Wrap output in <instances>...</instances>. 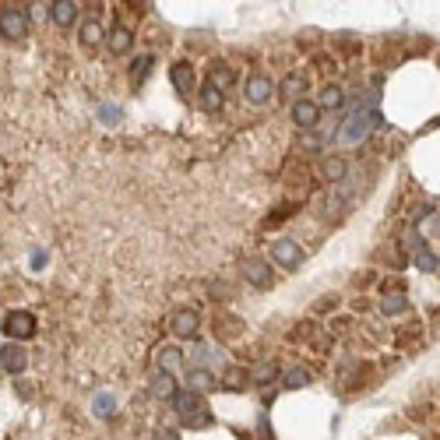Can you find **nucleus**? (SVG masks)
Returning <instances> with one entry per match:
<instances>
[{
	"mask_svg": "<svg viewBox=\"0 0 440 440\" xmlns=\"http://www.w3.org/2000/svg\"><path fill=\"white\" fill-rule=\"evenodd\" d=\"M342 109H346V120L335 131L339 145H359V141H366L380 127V113L377 109H366V106H356V102H346Z\"/></svg>",
	"mask_w": 440,
	"mask_h": 440,
	"instance_id": "nucleus-1",
	"label": "nucleus"
},
{
	"mask_svg": "<svg viewBox=\"0 0 440 440\" xmlns=\"http://www.w3.org/2000/svg\"><path fill=\"white\" fill-rule=\"evenodd\" d=\"M28 25H32V18H28L25 7H18V4H0V35H7V39H25V35H28Z\"/></svg>",
	"mask_w": 440,
	"mask_h": 440,
	"instance_id": "nucleus-2",
	"label": "nucleus"
},
{
	"mask_svg": "<svg viewBox=\"0 0 440 440\" xmlns=\"http://www.w3.org/2000/svg\"><path fill=\"white\" fill-rule=\"evenodd\" d=\"M35 324L39 321L32 310H11L4 317V335H7V342H28L35 335Z\"/></svg>",
	"mask_w": 440,
	"mask_h": 440,
	"instance_id": "nucleus-3",
	"label": "nucleus"
},
{
	"mask_svg": "<svg viewBox=\"0 0 440 440\" xmlns=\"http://www.w3.org/2000/svg\"><path fill=\"white\" fill-rule=\"evenodd\" d=\"M190 363L197 366V370H208V373H222L226 366H229V359H226V349H219V346H194V352H190Z\"/></svg>",
	"mask_w": 440,
	"mask_h": 440,
	"instance_id": "nucleus-4",
	"label": "nucleus"
},
{
	"mask_svg": "<svg viewBox=\"0 0 440 440\" xmlns=\"http://www.w3.org/2000/svg\"><path fill=\"white\" fill-rule=\"evenodd\" d=\"M240 271H243L247 285H254V289H271L275 285V271H271V264L264 258H247L240 264Z\"/></svg>",
	"mask_w": 440,
	"mask_h": 440,
	"instance_id": "nucleus-5",
	"label": "nucleus"
},
{
	"mask_svg": "<svg viewBox=\"0 0 440 440\" xmlns=\"http://www.w3.org/2000/svg\"><path fill=\"white\" fill-rule=\"evenodd\" d=\"M271 261L282 264L285 271H296V268L303 264V247H299L296 240H275V247H271Z\"/></svg>",
	"mask_w": 440,
	"mask_h": 440,
	"instance_id": "nucleus-6",
	"label": "nucleus"
},
{
	"mask_svg": "<svg viewBox=\"0 0 440 440\" xmlns=\"http://www.w3.org/2000/svg\"><path fill=\"white\" fill-rule=\"evenodd\" d=\"M0 370L11 373V377L25 373V370H28V349H25V346H14V342L0 346Z\"/></svg>",
	"mask_w": 440,
	"mask_h": 440,
	"instance_id": "nucleus-7",
	"label": "nucleus"
},
{
	"mask_svg": "<svg viewBox=\"0 0 440 440\" xmlns=\"http://www.w3.org/2000/svg\"><path fill=\"white\" fill-rule=\"evenodd\" d=\"M292 123H296L299 131H317V127H321V106H317L314 99L292 102Z\"/></svg>",
	"mask_w": 440,
	"mask_h": 440,
	"instance_id": "nucleus-8",
	"label": "nucleus"
},
{
	"mask_svg": "<svg viewBox=\"0 0 440 440\" xmlns=\"http://www.w3.org/2000/svg\"><path fill=\"white\" fill-rule=\"evenodd\" d=\"M197 328H201V314L197 310H176L170 317V331L176 339H197Z\"/></svg>",
	"mask_w": 440,
	"mask_h": 440,
	"instance_id": "nucleus-9",
	"label": "nucleus"
},
{
	"mask_svg": "<svg viewBox=\"0 0 440 440\" xmlns=\"http://www.w3.org/2000/svg\"><path fill=\"white\" fill-rule=\"evenodd\" d=\"M170 85H173L180 95L194 92V85H197V71H194L190 60H176V64H170Z\"/></svg>",
	"mask_w": 440,
	"mask_h": 440,
	"instance_id": "nucleus-10",
	"label": "nucleus"
},
{
	"mask_svg": "<svg viewBox=\"0 0 440 440\" xmlns=\"http://www.w3.org/2000/svg\"><path fill=\"white\" fill-rule=\"evenodd\" d=\"M78 14H82V4L78 0H57V4H50V21L57 28H71L78 21Z\"/></svg>",
	"mask_w": 440,
	"mask_h": 440,
	"instance_id": "nucleus-11",
	"label": "nucleus"
},
{
	"mask_svg": "<svg viewBox=\"0 0 440 440\" xmlns=\"http://www.w3.org/2000/svg\"><path fill=\"white\" fill-rule=\"evenodd\" d=\"M243 95H247L251 106H264V102L275 95V85H271V78H264V75H251L247 85H243Z\"/></svg>",
	"mask_w": 440,
	"mask_h": 440,
	"instance_id": "nucleus-12",
	"label": "nucleus"
},
{
	"mask_svg": "<svg viewBox=\"0 0 440 440\" xmlns=\"http://www.w3.org/2000/svg\"><path fill=\"white\" fill-rule=\"evenodd\" d=\"M106 50H109L113 57L131 53V50H134V32H131L127 25H113V28L106 32Z\"/></svg>",
	"mask_w": 440,
	"mask_h": 440,
	"instance_id": "nucleus-13",
	"label": "nucleus"
},
{
	"mask_svg": "<svg viewBox=\"0 0 440 440\" xmlns=\"http://www.w3.org/2000/svg\"><path fill=\"white\" fill-rule=\"evenodd\" d=\"M170 405H173V412L183 419V416H190V412H197V409H204L208 402H204V395H194L190 387H180L173 398H170Z\"/></svg>",
	"mask_w": 440,
	"mask_h": 440,
	"instance_id": "nucleus-14",
	"label": "nucleus"
},
{
	"mask_svg": "<svg viewBox=\"0 0 440 440\" xmlns=\"http://www.w3.org/2000/svg\"><path fill=\"white\" fill-rule=\"evenodd\" d=\"M155 363H159V373H183V366H187V356L180 346H163L159 356H155Z\"/></svg>",
	"mask_w": 440,
	"mask_h": 440,
	"instance_id": "nucleus-15",
	"label": "nucleus"
},
{
	"mask_svg": "<svg viewBox=\"0 0 440 440\" xmlns=\"http://www.w3.org/2000/svg\"><path fill=\"white\" fill-rule=\"evenodd\" d=\"M204 82H211V85L226 95V92L233 88V82H236V71H233L226 60H211V64H208V78H204Z\"/></svg>",
	"mask_w": 440,
	"mask_h": 440,
	"instance_id": "nucleus-16",
	"label": "nucleus"
},
{
	"mask_svg": "<svg viewBox=\"0 0 440 440\" xmlns=\"http://www.w3.org/2000/svg\"><path fill=\"white\" fill-rule=\"evenodd\" d=\"M215 339L219 342H233V339H240L243 335V321L240 317H233V314H222V317H215Z\"/></svg>",
	"mask_w": 440,
	"mask_h": 440,
	"instance_id": "nucleus-17",
	"label": "nucleus"
},
{
	"mask_svg": "<svg viewBox=\"0 0 440 440\" xmlns=\"http://www.w3.org/2000/svg\"><path fill=\"white\" fill-rule=\"evenodd\" d=\"M187 387H190L194 395H208V391H215V387H219V377H215V373H208V370L190 366V370H187Z\"/></svg>",
	"mask_w": 440,
	"mask_h": 440,
	"instance_id": "nucleus-18",
	"label": "nucleus"
},
{
	"mask_svg": "<svg viewBox=\"0 0 440 440\" xmlns=\"http://www.w3.org/2000/svg\"><path fill=\"white\" fill-rule=\"evenodd\" d=\"M197 106H201L204 113H219V109L226 106V95L211 85V82H201V85H197Z\"/></svg>",
	"mask_w": 440,
	"mask_h": 440,
	"instance_id": "nucleus-19",
	"label": "nucleus"
},
{
	"mask_svg": "<svg viewBox=\"0 0 440 440\" xmlns=\"http://www.w3.org/2000/svg\"><path fill=\"white\" fill-rule=\"evenodd\" d=\"M247 384H251V370H243V366H226L222 377H219L222 391H243Z\"/></svg>",
	"mask_w": 440,
	"mask_h": 440,
	"instance_id": "nucleus-20",
	"label": "nucleus"
},
{
	"mask_svg": "<svg viewBox=\"0 0 440 440\" xmlns=\"http://www.w3.org/2000/svg\"><path fill=\"white\" fill-rule=\"evenodd\" d=\"M321 176H324L328 183H346L349 163H346L342 155H328V159H321Z\"/></svg>",
	"mask_w": 440,
	"mask_h": 440,
	"instance_id": "nucleus-21",
	"label": "nucleus"
},
{
	"mask_svg": "<svg viewBox=\"0 0 440 440\" xmlns=\"http://www.w3.org/2000/svg\"><path fill=\"white\" fill-rule=\"evenodd\" d=\"M278 373H282L278 359H261V363H254V370H251V380H254L258 387H268V384H275V380H278Z\"/></svg>",
	"mask_w": 440,
	"mask_h": 440,
	"instance_id": "nucleus-22",
	"label": "nucleus"
},
{
	"mask_svg": "<svg viewBox=\"0 0 440 440\" xmlns=\"http://www.w3.org/2000/svg\"><path fill=\"white\" fill-rule=\"evenodd\" d=\"M310 380H314L310 366H289V370L282 373V387H285V391H299V387H307Z\"/></svg>",
	"mask_w": 440,
	"mask_h": 440,
	"instance_id": "nucleus-23",
	"label": "nucleus"
},
{
	"mask_svg": "<svg viewBox=\"0 0 440 440\" xmlns=\"http://www.w3.org/2000/svg\"><path fill=\"white\" fill-rule=\"evenodd\" d=\"M148 391H152V398H159V402H170L180 387H176V377H173V373H155Z\"/></svg>",
	"mask_w": 440,
	"mask_h": 440,
	"instance_id": "nucleus-24",
	"label": "nucleus"
},
{
	"mask_svg": "<svg viewBox=\"0 0 440 440\" xmlns=\"http://www.w3.org/2000/svg\"><path fill=\"white\" fill-rule=\"evenodd\" d=\"M380 314H384V317H402V314H409V296H405V292H387V296L380 299Z\"/></svg>",
	"mask_w": 440,
	"mask_h": 440,
	"instance_id": "nucleus-25",
	"label": "nucleus"
},
{
	"mask_svg": "<svg viewBox=\"0 0 440 440\" xmlns=\"http://www.w3.org/2000/svg\"><path fill=\"white\" fill-rule=\"evenodd\" d=\"M303 92H310V82H307V75H285V78H282V95H289L292 102L307 99Z\"/></svg>",
	"mask_w": 440,
	"mask_h": 440,
	"instance_id": "nucleus-26",
	"label": "nucleus"
},
{
	"mask_svg": "<svg viewBox=\"0 0 440 440\" xmlns=\"http://www.w3.org/2000/svg\"><path fill=\"white\" fill-rule=\"evenodd\" d=\"M78 39H82V46H99V43H106V28L99 25V18H88L78 28Z\"/></svg>",
	"mask_w": 440,
	"mask_h": 440,
	"instance_id": "nucleus-27",
	"label": "nucleus"
},
{
	"mask_svg": "<svg viewBox=\"0 0 440 440\" xmlns=\"http://www.w3.org/2000/svg\"><path fill=\"white\" fill-rule=\"evenodd\" d=\"M314 102L321 106V113H324V109H339V106H346V92H342L339 85H324Z\"/></svg>",
	"mask_w": 440,
	"mask_h": 440,
	"instance_id": "nucleus-28",
	"label": "nucleus"
},
{
	"mask_svg": "<svg viewBox=\"0 0 440 440\" xmlns=\"http://www.w3.org/2000/svg\"><path fill=\"white\" fill-rule=\"evenodd\" d=\"M152 64H155V57H152V53H141V57H134V60H131V85H134V88L141 85V82L152 75Z\"/></svg>",
	"mask_w": 440,
	"mask_h": 440,
	"instance_id": "nucleus-29",
	"label": "nucleus"
},
{
	"mask_svg": "<svg viewBox=\"0 0 440 440\" xmlns=\"http://www.w3.org/2000/svg\"><path fill=\"white\" fill-rule=\"evenodd\" d=\"M92 412H95L99 419H109V416L116 412V395H109V391L95 395V402H92Z\"/></svg>",
	"mask_w": 440,
	"mask_h": 440,
	"instance_id": "nucleus-30",
	"label": "nucleus"
},
{
	"mask_svg": "<svg viewBox=\"0 0 440 440\" xmlns=\"http://www.w3.org/2000/svg\"><path fill=\"white\" fill-rule=\"evenodd\" d=\"M187 430H201V427H211V409L204 405V409H197V412H190V416H183L180 419Z\"/></svg>",
	"mask_w": 440,
	"mask_h": 440,
	"instance_id": "nucleus-31",
	"label": "nucleus"
},
{
	"mask_svg": "<svg viewBox=\"0 0 440 440\" xmlns=\"http://www.w3.org/2000/svg\"><path fill=\"white\" fill-rule=\"evenodd\" d=\"M412 261H416V268H419V271H427V275H434V271H437V268H440L437 254H434L430 247H423V251H416V258H412Z\"/></svg>",
	"mask_w": 440,
	"mask_h": 440,
	"instance_id": "nucleus-32",
	"label": "nucleus"
},
{
	"mask_svg": "<svg viewBox=\"0 0 440 440\" xmlns=\"http://www.w3.org/2000/svg\"><path fill=\"white\" fill-rule=\"evenodd\" d=\"M339 303H342V299H339V292H328V296H321V299L310 307V314H314V317H324V314L339 310Z\"/></svg>",
	"mask_w": 440,
	"mask_h": 440,
	"instance_id": "nucleus-33",
	"label": "nucleus"
},
{
	"mask_svg": "<svg viewBox=\"0 0 440 440\" xmlns=\"http://www.w3.org/2000/svg\"><path fill=\"white\" fill-rule=\"evenodd\" d=\"M299 211V204H285V208H275L268 219H264V229H271V226H278V222H285L289 215H296Z\"/></svg>",
	"mask_w": 440,
	"mask_h": 440,
	"instance_id": "nucleus-34",
	"label": "nucleus"
},
{
	"mask_svg": "<svg viewBox=\"0 0 440 440\" xmlns=\"http://www.w3.org/2000/svg\"><path fill=\"white\" fill-rule=\"evenodd\" d=\"M416 335H423V324H419V321H412V324L398 328V331H395V342H398V346H405V342H412Z\"/></svg>",
	"mask_w": 440,
	"mask_h": 440,
	"instance_id": "nucleus-35",
	"label": "nucleus"
},
{
	"mask_svg": "<svg viewBox=\"0 0 440 440\" xmlns=\"http://www.w3.org/2000/svg\"><path fill=\"white\" fill-rule=\"evenodd\" d=\"M99 120H102V123H109V127H113V123H120V106H109V102H106V106H99Z\"/></svg>",
	"mask_w": 440,
	"mask_h": 440,
	"instance_id": "nucleus-36",
	"label": "nucleus"
},
{
	"mask_svg": "<svg viewBox=\"0 0 440 440\" xmlns=\"http://www.w3.org/2000/svg\"><path fill=\"white\" fill-rule=\"evenodd\" d=\"M299 148H303V152H310V155H314V152H317V148H321V134H310V138H299Z\"/></svg>",
	"mask_w": 440,
	"mask_h": 440,
	"instance_id": "nucleus-37",
	"label": "nucleus"
},
{
	"mask_svg": "<svg viewBox=\"0 0 440 440\" xmlns=\"http://www.w3.org/2000/svg\"><path fill=\"white\" fill-rule=\"evenodd\" d=\"M373 282H377V275H373L370 268H366V271H356V275H352V285H373Z\"/></svg>",
	"mask_w": 440,
	"mask_h": 440,
	"instance_id": "nucleus-38",
	"label": "nucleus"
},
{
	"mask_svg": "<svg viewBox=\"0 0 440 440\" xmlns=\"http://www.w3.org/2000/svg\"><path fill=\"white\" fill-rule=\"evenodd\" d=\"M211 299H229V282H211Z\"/></svg>",
	"mask_w": 440,
	"mask_h": 440,
	"instance_id": "nucleus-39",
	"label": "nucleus"
},
{
	"mask_svg": "<svg viewBox=\"0 0 440 440\" xmlns=\"http://www.w3.org/2000/svg\"><path fill=\"white\" fill-rule=\"evenodd\" d=\"M155 440H180V434H176V430H159Z\"/></svg>",
	"mask_w": 440,
	"mask_h": 440,
	"instance_id": "nucleus-40",
	"label": "nucleus"
},
{
	"mask_svg": "<svg viewBox=\"0 0 440 440\" xmlns=\"http://www.w3.org/2000/svg\"><path fill=\"white\" fill-rule=\"evenodd\" d=\"M18 395H21V398H32V387H28L25 380H18Z\"/></svg>",
	"mask_w": 440,
	"mask_h": 440,
	"instance_id": "nucleus-41",
	"label": "nucleus"
},
{
	"mask_svg": "<svg viewBox=\"0 0 440 440\" xmlns=\"http://www.w3.org/2000/svg\"><path fill=\"white\" fill-rule=\"evenodd\" d=\"M434 236H440V215H437V222H434Z\"/></svg>",
	"mask_w": 440,
	"mask_h": 440,
	"instance_id": "nucleus-42",
	"label": "nucleus"
}]
</instances>
